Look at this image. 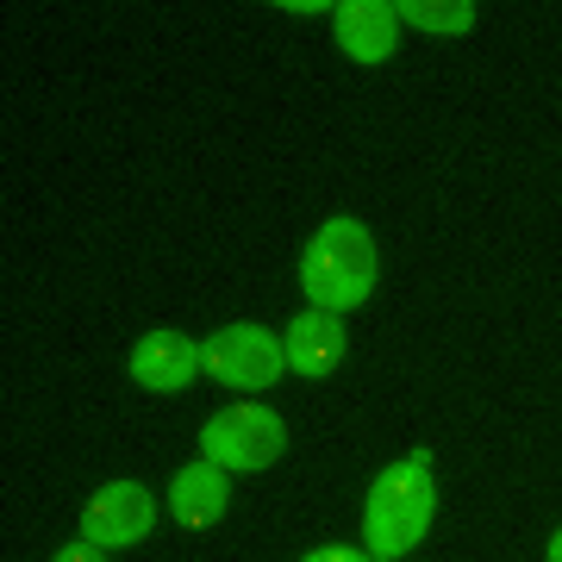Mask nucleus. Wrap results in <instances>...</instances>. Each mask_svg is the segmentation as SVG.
Returning a JSON list of instances; mask_svg holds the SVG:
<instances>
[{
    "instance_id": "13",
    "label": "nucleus",
    "mask_w": 562,
    "mask_h": 562,
    "mask_svg": "<svg viewBox=\"0 0 562 562\" xmlns=\"http://www.w3.org/2000/svg\"><path fill=\"white\" fill-rule=\"evenodd\" d=\"M550 562H562V531H557V538H550Z\"/></svg>"
},
{
    "instance_id": "5",
    "label": "nucleus",
    "mask_w": 562,
    "mask_h": 562,
    "mask_svg": "<svg viewBox=\"0 0 562 562\" xmlns=\"http://www.w3.org/2000/svg\"><path fill=\"white\" fill-rule=\"evenodd\" d=\"M150 525H157V501L138 482H106L81 506V538L101 543V550H125V543L150 538Z\"/></svg>"
},
{
    "instance_id": "8",
    "label": "nucleus",
    "mask_w": 562,
    "mask_h": 562,
    "mask_svg": "<svg viewBox=\"0 0 562 562\" xmlns=\"http://www.w3.org/2000/svg\"><path fill=\"white\" fill-rule=\"evenodd\" d=\"M288 369H301V375H331L344 362V319L338 313H325V306H306L301 319L288 325Z\"/></svg>"
},
{
    "instance_id": "4",
    "label": "nucleus",
    "mask_w": 562,
    "mask_h": 562,
    "mask_svg": "<svg viewBox=\"0 0 562 562\" xmlns=\"http://www.w3.org/2000/svg\"><path fill=\"white\" fill-rule=\"evenodd\" d=\"M201 369L213 375V382L225 387H269L281 382V369H288V350H281L262 325H220L213 338L201 344Z\"/></svg>"
},
{
    "instance_id": "1",
    "label": "nucleus",
    "mask_w": 562,
    "mask_h": 562,
    "mask_svg": "<svg viewBox=\"0 0 562 562\" xmlns=\"http://www.w3.org/2000/svg\"><path fill=\"white\" fill-rule=\"evenodd\" d=\"M431 513H438L431 457L413 450V457L387 462L382 475H375V487H369V506H362V550L375 562L406 557V550L431 531Z\"/></svg>"
},
{
    "instance_id": "2",
    "label": "nucleus",
    "mask_w": 562,
    "mask_h": 562,
    "mask_svg": "<svg viewBox=\"0 0 562 562\" xmlns=\"http://www.w3.org/2000/svg\"><path fill=\"white\" fill-rule=\"evenodd\" d=\"M301 288H306V301L325 306V313L362 306L369 288H375V238L357 220L319 225L313 244H306V257H301Z\"/></svg>"
},
{
    "instance_id": "6",
    "label": "nucleus",
    "mask_w": 562,
    "mask_h": 562,
    "mask_svg": "<svg viewBox=\"0 0 562 562\" xmlns=\"http://www.w3.org/2000/svg\"><path fill=\"white\" fill-rule=\"evenodd\" d=\"M194 375H201V344L181 331H144L132 350V382L150 394H181Z\"/></svg>"
},
{
    "instance_id": "12",
    "label": "nucleus",
    "mask_w": 562,
    "mask_h": 562,
    "mask_svg": "<svg viewBox=\"0 0 562 562\" xmlns=\"http://www.w3.org/2000/svg\"><path fill=\"white\" fill-rule=\"evenodd\" d=\"M301 562H375L369 550H357V543H325V550H306Z\"/></svg>"
},
{
    "instance_id": "10",
    "label": "nucleus",
    "mask_w": 562,
    "mask_h": 562,
    "mask_svg": "<svg viewBox=\"0 0 562 562\" xmlns=\"http://www.w3.org/2000/svg\"><path fill=\"white\" fill-rule=\"evenodd\" d=\"M401 20L413 32H438V38H462L475 25V7L469 0H401Z\"/></svg>"
},
{
    "instance_id": "9",
    "label": "nucleus",
    "mask_w": 562,
    "mask_h": 562,
    "mask_svg": "<svg viewBox=\"0 0 562 562\" xmlns=\"http://www.w3.org/2000/svg\"><path fill=\"white\" fill-rule=\"evenodd\" d=\"M225 469L220 462H188L176 482H169V513H176V525H188V531H206V525L225 513Z\"/></svg>"
},
{
    "instance_id": "11",
    "label": "nucleus",
    "mask_w": 562,
    "mask_h": 562,
    "mask_svg": "<svg viewBox=\"0 0 562 562\" xmlns=\"http://www.w3.org/2000/svg\"><path fill=\"white\" fill-rule=\"evenodd\" d=\"M50 562H113V550H101V543H88V538H76V543H63Z\"/></svg>"
},
{
    "instance_id": "7",
    "label": "nucleus",
    "mask_w": 562,
    "mask_h": 562,
    "mask_svg": "<svg viewBox=\"0 0 562 562\" xmlns=\"http://www.w3.org/2000/svg\"><path fill=\"white\" fill-rule=\"evenodd\" d=\"M401 38V7L387 0H338V44L357 63H387Z\"/></svg>"
},
{
    "instance_id": "3",
    "label": "nucleus",
    "mask_w": 562,
    "mask_h": 562,
    "mask_svg": "<svg viewBox=\"0 0 562 562\" xmlns=\"http://www.w3.org/2000/svg\"><path fill=\"white\" fill-rule=\"evenodd\" d=\"M201 450H206V462H220V469H269V462L288 450V425H281V413L244 401V406H225V413L206 419Z\"/></svg>"
}]
</instances>
